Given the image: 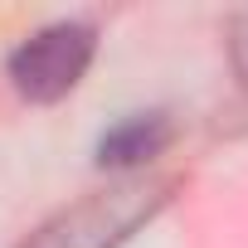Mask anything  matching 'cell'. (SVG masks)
<instances>
[{"label":"cell","instance_id":"cell-1","mask_svg":"<svg viewBox=\"0 0 248 248\" xmlns=\"http://www.w3.org/2000/svg\"><path fill=\"white\" fill-rule=\"evenodd\" d=\"M175 190H180V175H166V170L112 175L102 190H88L83 200L49 214L15 248H122L175 200Z\"/></svg>","mask_w":248,"mask_h":248},{"label":"cell","instance_id":"cell-2","mask_svg":"<svg viewBox=\"0 0 248 248\" xmlns=\"http://www.w3.org/2000/svg\"><path fill=\"white\" fill-rule=\"evenodd\" d=\"M93 54H97V30L88 20H54L10 49L5 73L25 102L49 107L83 83V73L93 68Z\"/></svg>","mask_w":248,"mask_h":248},{"label":"cell","instance_id":"cell-3","mask_svg":"<svg viewBox=\"0 0 248 248\" xmlns=\"http://www.w3.org/2000/svg\"><path fill=\"white\" fill-rule=\"evenodd\" d=\"M175 141V122L166 112H132L97 141V166L117 175H141L166 146Z\"/></svg>","mask_w":248,"mask_h":248},{"label":"cell","instance_id":"cell-4","mask_svg":"<svg viewBox=\"0 0 248 248\" xmlns=\"http://www.w3.org/2000/svg\"><path fill=\"white\" fill-rule=\"evenodd\" d=\"M229 63H233V73H238V83L248 93V10L229 15Z\"/></svg>","mask_w":248,"mask_h":248}]
</instances>
